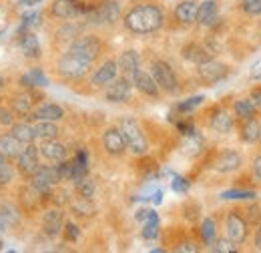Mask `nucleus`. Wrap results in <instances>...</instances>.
<instances>
[{
  "instance_id": "1",
  "label": "nucleus",
  "mask_w": 261,
  "mask_h": 253,
  "mask_svg": "<svg viewBox=\"0 0 261 253\" xmlns=\"http://www.w3.org/2000/svg\"><path fill=\"white\" fill-rule=\"evenodd\" d=\"M167 24V10L159 2L137 0L127 6L121 18V27L133 36H149L161 32Z\"/></svg>"
},
{
  "instance_id": "2",
  "label": "nucleus",
  "mask_w": 261,
  "mask_h": 253,
  "mask_svg": "<svg viewBox=\"0 0 261 253\" xmlns=\"http://www.w3.org/2000/svg\"><path fill=\"white\" fill-rule=\"evenodd\" d=\"M95 68V63L85 59L83 55L70 50V48H65L57 61H55V74L59 81L63 83H70V85H76V83H83L89 79V74L93 72Z\"/></svg>"
},
{
  "instance_id": "3",
  "label": "nucleus",
  "mask_w": 261,
  "mask_h": 253,
  "mask_svg": "<svg viewBox=\"0 0 261 253\" xmlns=\"http://www.w3.org/2000/svg\"><path fill=\"white\" fill-rule=\"evenodd\" d=\"M121 18H123V8L117 0H93V6L83 16V22L85 27L113 29L121 22Z\"/></svg>"
},
{
  "instance_id": "4",
  "label": "nucleus",
  "mask_w": 261,
  "mask_h": 253,
  "mask_svg": "<svg viewBox=\"0 0 261 253\" xmlns=\"http://www.w3.org/2000/svg\"><path fill=\"white\" fill-rule=\"evenodd\" d=\"M117 127L121 129L125 143H127V153L137 159H143L149 155L151 151V141L145 133L143 125L135 117H121Z\"/></svg>"
},
{
  "instance_id": "5",
  "label": "nucleus",
  "mask_w": 261,
  "mask_h": 253,
  "mask_svg": "<svg viewBox=\"0 0 261 253\" xmlns=\"http://www.w3.org/2000/svg\"><path fill=\"white\" fill-rule=\"evenodd\" d=\"M223 235L235 245H245L251 237V221L247 219L245 211L235 207L223 211Z\"/></svg>"
},
{
  "instance_id": "6",
  "label": "nucleus",
  "mask_w": 261,
  "mask_h": 253,
  "mask_svg": "<svg viewBox=\"0 0 261 253\" xmlns=\"http://www.w3.org/2000/svg\"><path fill=\"white\" fill-rule=\"evenodd\" d=\"M149 72L153 74L155 83L159 85L161 93L169 96H175L181 93V81L175 70V66L167 59H153L149 64Z\"/></svg>"
},
{
  "instance_id": "7",
  "label": "nucleus",
  "mask_w": 261,
  "mask_h": 253,
  "mask_svg": "<svg viewBox=\"0 0 261 253\" xmlns=\"http://www.w3.org/2000/svg\"><path fill=\"white\" fill-rule=\"evenodd\" d=\"M205 125L215 135H231L235 131L237 119H235L231 107L223 105V103H217L205 111Z\"/></svg>"
},
{
  "instance_id": "8",
  "label": "nucleus",
  "mask_w": 261,
  "mask_h": 253,
  "mask_svg": "<svg viewBox=\"0 0 261 253\" xmlns=\"http://www.w3.org/2000/svg\"><path fill=\"white\" fill-rule=\"evenodd\" d=\"M195 74H197V81L205 87H215L217 83L225 81L229 74H231V66L215 57L203 61L195 66Z\"/></svg>"
},
{
  "instance_id": "9",
  "label": "nucleus",
  "mask_w": 261,
  "mask_h": 253,
  "mask_svg": "<svg viewBox=\"0 0 261 253\" xmlns=\"http://www.w3.org/2000/svg\"><path fill=\"white\" fill-rule=\"evenodd\" d=\"M245 165V159L243 155L237 151V149H231V147H225V149H219L213 153V157L209 161V167L219 173V175H233V173H239Z\"/></svg>"
},
{
  "instance_id": "10",
  "label": "nucleus",
  "mask_w": 261,
  "mask_h": 253,
  "mask_svg": "<svg viewBox=\"0 0 261 253\" xmlns=\"http://www.w3.org/2000/svg\"><path fill=\"white\" fill-rule=\"evenodd\" d=\"M29 183H31L34 189L46 199V203H48V197H50L53 189H55L57 185H61L63 181H61V175H59L57 165H53V163H40V167L36 169V173L29 179Z\"/></svg>"
},
{
  "instance_id": "11",
  "label": "nucleus",
  "mask_w": 261,
  "mask_h": 253,
  "mask_svg": "<svg viewBox=\"0 0 261 253\" xmlns=\"http://www.w3.org/2000/svg\"><path fill=\"white\" fill-rule=\"evenodd\" d=\"M119 64H117V57H107L102 61H98L93 68V72L89 74V87L95 91H105L117 77H119Z\"/></svg>"
},
{
  "instance_id": "12",
  "label": "nucleus",
  "mask_w": 261,
  "mask_h": 253,
  "mask_svg": "<svg viewBox=\"0 0 261 253\" xmlns=\"http://www.w3.org/2000/svg\"><path fill=\"white\" fill-rule=\"evenodd\" d=\"M85 8H87V0H53L48 4L46 16L59 22L79 20L85 16Z\"/></svg>"
},
{
  "instance_id": "13",
  "label": "nucleus",
  "mask_w": 261,
  "mask_h": 253,
  "mask_svg": "<svg viewBox=\"0 0 261 253\" xmlns=\"http://www.w3.org/2000/svg\"><path fill=\"white\" fill-rule=\"evenodd\" d=\"M66 221V213L65 207H48L42 211L40 215V233L46 237V239H59L63 235V227Z\"/></svg>"
},
{
  "instance_id": "14",
  "label": "nucleus",
  "mask_w": 261,
  "mask_h": 253,
  "mask_svg": "<svg viewBox=\"0 0 261 253\" xmlns=\"http://www.w3.org/2000/svg\"><path fill=\"white\" fill-rule=\"evenodd\" d=\"M40 100H42V96L38 95V89H20L10 95L8 105L14 111L16 119H29V115L33 113V109Z\"/></svg>"
},
{
  "instance_id": "15",
  "label": "nucleus",
  "mask_w": 261,
  "mask_h": 253,
  "mask_svg": "<svg viewBox=\"0 0 261 253\" xmlns=\"http://www.w3.org/2000/svg\"><path fill=\"white\" fill-rule=\"evenodd\" d=\"M133 93H135V87H133V81L127 74H119L105 91H102V98L111 105H127L133 100Z\"/></svg>"
},
{
  "instance_id": "16",
  "label": "nucleus",
  "mask_w": 261,
  "mask_h": 253,
  "mask_svg": "<svg viewBox=\"0 0 261 253\" xmlns=\"http://www.w3.org/2000/svg\"><path fill=\"white\" fill-rule=\"evenodd\" d=\"M100 147H102V153L111 159H121L127 155V143H125V137L121 133V129L115 127H107L100 135Z\"/></svg>"
},
{
  "instance_id": "17",
  "label": "nucleus",
  "mask_w": 261,
  "mask_h": 253,
  "mask_svg": "<svg viewBox=\"0 0 261 253\" xmlns=\"http://www.w3.org/2000/svg\"><path fill=\"white\" fill-rule=\"evenodd\" d=\"M12 163H14L16 171H18V177H22L24 181H29L34 173H36V169L40 167V163H42L36 141H34V143H29V145H24V151L14 159Z\"/></svg>"
},
{
  "instance_id": "18",
  "label": "nucleus",
  "mask_w": 261,
  "mask_h": 253,
  "mask_svg": "<svg viewBox=\"0 0 261 253\" xmlns=\"http://www.w3.org/2000/svg\"><path fill=\"white\" fill-rule=\"evenodd\" d=\"M38 153H40V159L44 163H61V161H66L70 157V149L65 141L59 139H46V141H38Z\"/></svg>"
},
{
  "instance_id": "19",
  "label": "nucleus",
  "mask_w": 261,
  "mask_h": 253,
  "mask_svg": "<svg viewBox=\"0 0 261 253\" xmlns=\"http://www.w3.org/2000/svg\"><path fill=\"white\" fill-rule=\"evenodd\" d=\"M130 81H133V87H135V91H137L139 95L147 96V98H153V100H159V98L163 96L159 85H157L155 79H153V74H151L149 70H145L143 66L130 74Z\"/></svg>"
},
{
  "instance_id": "20",
  "label": "nucleus",
  "mask_w": 261,
  "mask_h": 253,
  "mask_svg": "<svg viewBox=\"0 0 261 253\" xmlns=\"http://www.w3.org/2000/svg\"><path fill=\"white\" fill-rule=\"evenodd\" d=\"M219 22H221L219 2L217 0H203V2H199L195 27L205 29V31H213L215 27H219Z\"/></svg>"
},
{
  "instance_id": "21",
  "label": "nucleus",
  "mask_w": 261,
  "mask_h": 253,
  "mask_svg": "<svg viewBox=\"0 0 261 253\" xmlns=\"http://www.w3.org/2000/svg\"><path fill=\"white\" fill-rule=\"evenodd\" d=\"M197 10H199V0H181L175 4L171 16L173 22L181 29H191L197 22Z\"/></svg>"
},
{
  "instance_id": "22",
  "label": "nucleus",
  "mask_w": 261,
  "mask_h": 253,
  "mask_svg": "<svg viewBox=\"0 0 261 253\" xmlns=\"http://www.w3.org/2000/svg\"><path fill=\"white\" fill-rule=\"evenodd\" d=\"M261 115H255V117H249V119H243V121H237V137L241 143L245 145H261Z\"/></svg>"
},
{
  "instance_id": "23",
  "label": "nucleus",
  "mask_w": 261,
  "mask_h": 253,
  "mask_svg": "<svg viewBox=\"0 0 261 253\" xmlns=\"http://www.w3.org/2000/svg\"><path fill=\"white\" fill-rule=\"evenodd\" d=\"M66 117V111L63 105L53 103V100H40L29 115V121H57L61 123Z\"/></svg>"
},
{
  "instance_id": "24",
  "label": "nucleus",
  "mask_w": 261,
  "mask_h": 253,
  "mask_svg": "<svg viewBox=\"0 0 261 253\" xmlns=\"http://www.w3.org/2000/svg\"><path fill=\"white\" fill-rule=\"evenodd\" d=\"M16 44H18L20 55H22L27 61H38V59L42 57V46H40V40H38V36L34 34V31L16 34Z\"/></svg>"
},
{
  "instance_id": "25",
  "label": "nucleus",
  "mask_w": 261,
  "mask_h": 253,
  "mask_svg": "<svg viewBox=\"0 0 261 253\" xmlns=\"http://www.w3.org/2000/svg\"><path fill=\"white\" fill-rule=\"evenodd\" d=\"M181 57H183L187 63H191V64H195L197 66L199 63H203V61H207V59L215 57V48L207 46L205 42L191 40V42L183 44V48H181Z\"/></svg>"
},
{
  "instance_id": "26",
  "label": "nucleus",
  "mask_w": 261,
  "mask_h": 253,
  "mask_svg": "<svg viewBox=\"0 0 261 253\" xmlns=\"http://www.w3.org/2000/svg\"><path fill=\"white\" fill-rule=\"evenodd\" d=\"M66 209L70 211V215H74L76 219H93L97 215V205L93 199L81 197V195H72Z\"/></svg>"
},
{
  "instance_id": "27",
  "label": "nucleus",
  "mask_w": 261,
  "mask_h": 253,
  "mask_svg": "<svg viewBox=\"0 0 261 253\" xmlns=\"http://www.w3.org/2000/svg\"><path fill=\"white\" fill-rule=\"evenodd\" d=\"M48 77L42 66H31L18 77V87L20 89H44L48 87Z\"/></svg>"
},
{
  "instance_id": "28",
  "label": "nucleus",
  "mask_w": 261,
  "mask_h": 253,
  "mask_svg": "<svg viewBox=\"0 0 261 253\" xmlns=\"http://www.w3.org/2000/svg\"><path fill=\"white\" fill-rule=\"evenodd\" d=\"M117 64H119V72H121V74L130 77L135 70H139V68L143 66V57H141V53L135 50V48H125V50L119 53Z\"/></svg>"
},
{
  "instance_id": "29",
  "label": "nucleus",
  "mask_w": 261,
  "mask_h": 253,
  "mask_svg": "<svg viewBox=\"0 0 261 253\" xmlns=\"http://www.w3.org/2000/svg\"><path fill=\"white\" fill-rule=\"evenodd\" d=\"M197 235H199V243L201 245H205V247L213 245L215 239L219 237V223H217V219L211 217V215L203 217L199 227H197Z\"/></svg>"
},
{
  "instance_id": "30",
  "label": "nucleus",
  "mask_w": 261,
  "mask_h": 253,
  "mask_svg": "<svg viewBox=\"0 0 261 253\" xmlns=\"http://www.w3.org/2000/svg\"><path fill=\"white\" fill-rule=\"evenodd\" d=\"M231 111L235 115L237 121H243V119H249V117H255V115H261L259 109L255 107V103L251 100V96H237L231 100Z\"/></svg>"
},
{
  "instance_id": "31",
  "label": "nucleus",
  "mask_w": 261,
  "mask_h": 253,
  "mask_svg": "<svg viewBox=\"0 0 261 253\" xmlns=\"http://www.w3.org/2000/svg\"><path fill=\"white\" fill-rule=\"evenodd\" d=\"M36 141H46V139H59L63 129L57 121H31Z\"/></svg>"
},
{
  "instance_id": "32",
  "label": "nucleus",
  "mask_w": 261,
  "mask_h": 253,
  "mask_svg": "<svg viewBox=\"0 0 261 253\" xmlns=\"http://www.w3.org/2000/svg\"><path fill=\"white\" fill-rule=\"evenodd\" d=\"M0 151L10 161H14L24 151V143H20L10 131H6V133H0Z\"/></svg>"
},
{
  "instance_id": "33",
  "label": "nucleus",
  "mask_w": 261,
  "mask_h": 253,
  "mask_svg": "<svg viewBox=\"0 0 261 253\" xmlns=\"http://www.w3.org/2000/svg\"><path fill=\"white\" fill-rule=\"evenodd\" d=\"M141 237L145 241H155V239L161 237V217H159V213L155 209L151 211L147 221L141 223Z\"/></svg>"
},
{
  "instance_id": "34",
  "label": "nucleus",
  "mask_w": 261,
  "mask_h": 253,
  "mask_svg": "<svg viewBox=\"0 0 261 253\" xmlns=\"http://www.w3.org/2000/svg\"><path fill=\"white\" fill-rule=\"evenodd\" d=\"M22 213H24V211H22L18 205L10 203V201H2V203H0V217H2V221H4L6 227H16V225H20Z\"/></svg>"
},
{
  "instance_id": "35",
  "label": "nucleus",
  "mask_w": 261,
  "mask_h": 253,
  "mask_svg": "<svg viewBox=\"0 0 261 253\" xmlns=\"http://www.w3.org/2000/svg\"><path fill=\"white\" fill-rule=\"evenodd\" d=\"M20 143L29 145V143H34L36 137H34V131H33V123L29 119H16V123L8 129Z\"/></svg>"
},
{
  "instance_id": "36",
  "label": "nucleus",
  "mask_w": 261,
  "mask_h": 253,
  "mask_svg": "<svg viewBox=\"0 0 261 253\" xmlns=\"http://www.w3.org/2000/svg\"><path fill=\"white\" fill-rule=\"evenodd\" d=\"M205 100H207V98H205L203 95L187 96V98H183V100H179V103L173 105V113H175V117H181V115H193Z\"/></svg>"
},
{
  "instance_id": "37",
  "label": "nucleus",
  "mask_w": 261,
  "mask_h": 253,
  "mask_svg": "<svg viewBox=\"0 0 261 253\" xmlns=\"http://www.w3.org/2000/svg\"><path fill=\"white\" fill-rule=\"evenodd\" d=\"M72 191H74V195H81V197H87V199H95V195L98 191L97 181L91 175H87V177H83V179L72 183Z\"/></svg>"
},
{
  "instance_id": "38",
  "label": "nucleus",
  "mask_w": 261,
  "mask_h": 253,
  "mask_svg": "<svg viewBox=\"0 0 261 253\" xmlns=\"http://www.w3.org/2000/svg\"><path fill=\"white\" fill-rule=\"evenodd\" d=\"M221 201H235V203H243V201H255L257 199V191L255 189H227L219 193Z\"/></svg>"
},
{
  "instance_id": "39",
  "label": "nucleus",
  "mask_w": 261,
  "mask_h": 253,
  "mask_svg": "<svg viewBox=\"0 0 261 253\" xmlns=\"http://www.w3.org/2000/svg\"><path fill=\"white\" fill-rule=\"evenodd\" d=\"M42 12L40 10H33V12H24L22 16H20V27H18V32L16 34H20V32H29V31H34V29H38L40 24H42Z\"/></svg>"
},
{
  "instance_id": "40",
  "label": "nucleus",
  "mask_w": 261,
  "mask_h": 253,
  "mask_svg": "<svg viewBox=\"0 0 261 253\" xmlns=\"http://www.w3.org/2000/svg\"><path fill=\"white\" fill-rule=\"evenodd\" d=\"M16 177H18V171H16V167H14L12 161L0 165V189L12 187V183L16 181Z\"/></svg>"
},
{
  "instance_id": "41",
  "label": "nucleus",
  "mask_w": 261,
  "mask_h": 253,
  "mask_svg": "<svg viewBox=\"0 0 261 253\" xmlns=\"http://www.w3.org/2000/svg\"><path fill=\"white\" fill-rule=\"evenodd\" d=\"M175 129L183 137H193L197 133V123L191 115H181L179 119H175Z\"/></svg>"
},
{
  "instance_id": "42",
  "label": "nucleus",
  "mask_w": 261,
  "mask_h": 253,
  "mask_svg": "<svg viewBox=\"0 0 261 253\" xmlns=\"http://www.w3.org/2000/svg\"><path fill=\"white\" fill-rule=\"evenodd\" d=\"M81 235H83V231H81V225L76 221H72V219H66L65 221V227H63V239H65L66 243H76L79 239H81Z\"/></svg>"
},
{
  "instance_id": "43",
  "label": "nucleus",
  "mask_w": 261,
  "mask_h": 253,
  "mask_svg": "<svg viewBox=\"0 0 261 253\" xmlns=\"http://www.w3.org/2000/svg\"><path fill=\"white\" fill-rule=\"evenodd\" d=\"M207 249H209V251H215V253H237L241 247H239V245H235L233 241H229L227 237L223 235V237H217V239H215V243H213V245H209Z\"/></svg>"
},
{
  "instance_id": "44",
  "label": "nucleus",
  "mask_w": 261,
  "mask_h": 253,
  "mask_svg": "<svg viewBox=\"0 0 261 253\" xmlns=\"http://www.w3.org/2000/svg\"><path fill=\"white\" fill-rule=\"evenodd\" d=\"M239 10L247 18H261V0H241Z\"/></svg>"
},
{
  "instance_id": "45",
  "label": "nucleus",
  "mask_w": 261,
  "mask_h": 253,
  "mask_svg": "<svg viewBox=\"0 0 261 253\" xmlns=\"http://www.w3.org/2000/svg\"><path fill=\"white\" fill-rule=\"evenodd\" d=\"M171 189H173V193H177V195H187L189 189H191V181L187 177H183V175H175L173 173V177H171Z\"/></svg>"
},
{
  "instance_id": "46",
  "label": "nucleus",
  "mask_w": 261,
  "mask_h": 253,
  "mask_svg": "<svg viewBox=\"0 0 261 253\" xmlns=\"http://www.w3.org/2000/svg\"><path fill=\"white\" fill-rule=\"evenodd\" d=\"M16 123V115L10 105H0V129H10Z\"/></svg>"
},
{
  "instance_id": "47",
  "label": "nucleus",
  "mask_w": 261,
  "mask_h": 253,
  "mask_svg": "<svg viewBox=\"0 0 261 253\" xmlns=\"http://www.w3.org/2000/svg\"><path fill=\"white\" fill-rule=\"evenodd\" d=\"M199 249H201L199 241H193V239H181V241L175 243V247H173V251H177V253H197Z\"/></svg>"
},
{
  "instance_id": "48",
  "label": "nucleus",
  "mask_w": 261,
  "mask_h": 253,
  "mask_svg": "<svg viewBox=\"0 0 261 253\" xmlns=\"http://www.w3.org/2000/svg\"><path fill=\"white\" fill-rule=\"evenodd\" d=\"M249 177H251V181L261 185V153H257L249 163Z\"/></svg>"
},
{
  "instance_id": "49",
  "label": "nucleus",
  "mask_w": 261,
  "mask_h": 253,
  "mask_svg": "<svg viewBox=\"0 0 261 253\" xmlns=\"http://www.w3.org/2000/svg\"><path fill=\"white\" fill-rule=\"evenodd\" d=\"M151 207H141V209H137L135 211V221H139V223H145L147 221V217L151 215Z\"/></svg>"
},
{
  "instance_id": "50",
  "label": "nucleus",
  "mask_w": 261,
  "mask_h": 253,
  "mask_svg": "<svg viewBox=\"0 0 261 253\" xmlns=\"http://www.w3.org/2000/svg\"><path fill=\"white\" fill-rule=\"evenodd\" d=\"M249 77H251V81H255V83H261V59L251 64Z\"/></svg>"
},
{
  "instance_id": "51",
  "label": "nucleus",
  "mask_w": 261,
  "mask_h": 253,
  "mask_svg": "<svg viewBox=\"0 0 261 253\" xmlns=\"http://www.w3.org/2000/svg\"><path fill=\"white\" fill-rule=\"evenodd\" d=\"M247 95L251 96V100L255 103V107L259 109V113H261V85H255V87H253V89H251Z\"/></svg>"
},
{
  "instance_id": "52",
  "label": "nucleus",
  "mask_w": 261,
  "mask_h": 253,
  "mask_svg": "<svg viewBox=\"0 0 261 253\" xmlns=\"http://www.w3.org/2000/svg\"><path fill=\"white\" fill-rule=\"evenodd\" d=\"M253 249H255V251H261V221L257 223L255 233H253Z\"/></svg>"
},
{
  "instance_id": "53",
  "label": "nucleus",
  "mask_w": 261,
  "mask_h": 253,
  "mask_svg": "<svg viewBox=\"0 0 261 253\" xmlns=\"http://www.w3.org/2000/svg\"><path fill=\"white\" fill-rule=\"evenodd\" d=\"M151 203H153V205H161V203H163V191L161 189L153 191V195H151Z\"/></svg>"
},
{
  "instance_id": "54",
  "label": "nucleus",
  "mask_w": 261,
  "mask_h": 253,
  "mask_svg": "<svg viewBox=\"0 0 261 253\" xmlns=\"http://www.w3.org/2000/svg\"><path fill=\"white\" fill-rule=\"evenodd\" d=\"M6 85H8V79H6L4 74H0V91H4V89H6Z\"/></svg>"
},
{
  "instance_id": "55",
  "label": "nucleus",
  "mask_w": 261,
  "mask_h": 253,
  "mask_svg": "<svg viewBox=\"0 0 261 253\" xmlns=\"http://www.w3.org/2000/svg\"><path fill=\"white\" fill-rule=\"evenodd\" d=\"M4 163H10V159H8L4 153H2V151H0V165H4Z\"/></svg>"
},
{
  "instance_id": "56",
  "label": "nucleus",
  "mask_w": 261,
  "mask_h": 253,
  "mask_svg": "<svg viewBox=\"0 0 261 253\" xmlns=\"http://www.w3.org/2000/svg\"><path fill=\"white\" fill-rule=\"evenodd\" d=\"M151 251H153V253H163L165 249H163V247H153V249H151Z\"/></svg>"
},
{
  "instance_id": "57",
  "label": "nucleus",
  "mask_w": 261,
  "mask_h": 253,
  "mask_svg": "<svg viewBox=\"0 0 261 253\" xmlns=\"http://www.w3.org/2000/svg\"><path fill=\"white\" fill-rule=\"evenodd\" d=\"M4 229H6V225H4V221H2V217H0V233H2Z\"/></svg>"
},
{
  "instance_id": "58",
  "label": "nucleus",
  "mask_w": 261,
  "mask_h": 253,
  "mask_svg": "<svg viewBox=\"0 0 261 253\" xmlns=\"http://www.w3.org/2000/svg\"><path fill=\"white\" fill-rule=\"evenodd\" d=\"M2 245H4V243H2V241H0V251H2Z\"/></svg>"
},
{
  "instance_id": "59",
  "label": "nucleus",
  "mask_w": 261,
  "mask_h": 253,
  "mask_svg": "<svg viewBox=\"0 0 261 253\" xmlns=\"http://www.w3.org/2000/svg\"><path fill=\"white\" fill-rule=\"evenodd\" d=\"M259 29H261V22H259Z\"/></svg>"
},
{
  "instance_id": "60",
  "label": "nucleus",
  "mask_w": 261,
  "mask_h": 253,
  "mask_svg": "<svg viewBox=\"0 0 261 253\" xmlns=\"http://www.w3.org/2000/svg\"><path fill=\"white\" fill-rule=\"evenodd\" d=\"M0 34H2V31H0Z\"/></svg>"
}]
</instances>
